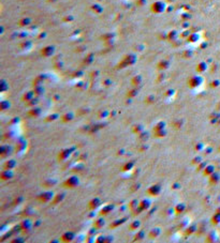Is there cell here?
Returning a JSON list of instances; mask_svg holds the SVG:
<instances>
[{"mask_svg":"<svg viewBox=\"0 0 220 243\" xmlns=\"http://www.w3.org/2000/svg\"><path fill=\"white\" fill-rule=\"evenodd\" d=\"M63 185L69 189H74L75 186L78 185V179L76 177H70L63 182Z\"/></svg>","mask_w":220,"mask_h":243,"instance_id":"cell-1","label":"cell"},{"mask_svg":"<svg viewBox=\"0 0 220 243\" xmlns=\"http://www.w3.org/2000/svg\"><path fill=\"white\" fill-rule=\"evenodd\" d=\"M53 197H54V194H53L52 192H44L43 194L38 196V199H39L41 203H48L49 200L53 199Z\"/></svg>","mask_w":220,"mask_h":243,"instance_id":"cell-2","label":"cell"},{"mask_svg":"<svg viewBox=\"0 0 220 243\" xmlns=\"http://www.w3.org/2000/svg\"><path fill=\"white\" fill-rule=\"evenodd\" d=\"M161 192V189L159 185H151L150 187H148V190L146 191L148 195H151V196H157L159 195Z\"/></svg>","mask_w":220,"mask_h":243,"instance_id":"cell-3","label":"cell"},{"mask_svg":"<svg viewBox=\"0 0 220 243\" xmlns=\"http://www.w3.org/2000/svg\"><path fill=\"white\" fill-rule=\"evenodd\" d=\"M202 83V78L199 77V76H194V77L190 78V80L188 81L189 86L191 88H195V87H199Z\"/></svg>","mask_w":220,"mask_h":243,"instance_id":"cell-4","label":"cell"},{"mask_svg":"<svg viewBox=\"0 0 220 243\" xmlns=\"http://www.w3.org/2000/svg\"><path fill=\"white\" fill-rule=\"evenodd\" d=\"M100 199L99 198H93V199H91L89 201V204H88V208H89L90 210H95L97 209L99 206H100Z\"/></svg>","mask_w":220,"mask_h":243,"instance_id":"cell-5","label":"cell"},{"mask_svg":"<svg viewBox=\"0 0 220 243\" xmlns=\"http://www.w3.org/2000/svg\"><path fill=\"white\" fill-rule=\"evenodd\" d=\"M12 171H11V169H5V170H3L1 172V179L2 180H9L12 178Z\"/></svg>","mask_w":220,"mask_h":243,"instance_id":"cell-6","label":"cell"},{"mask_svg":"<svg viewBox=\"0 0 220 243\" xmlns=\"http://www.w3.org/2000/svg\"><path fill=\"white\" fill-rule=\"evenodd\" d=\"M73 238H74V233L73 232H66L63 233L62 237H61V241H64V242H70L72 241Z\"/></svg>","mask_w":220,"mask_h":243,"instance_id":"cell-7","label":"cell"},{"mask_svg":"<svg viewBox=\"0 0 220 243\" xmlns=\"http://www.w3.org/2000/svg\"><path fill=\"white\" fill-rule=\"evenodd\" d=\"M70 152H71V151H70L69 149H67V150L61 151L60 153H59V155H58V159H59L60 161L66 160L67 157H69V156H70V154H71V153H70Z\"/></svg>","mask_w":220,"mask_h":243,"instance_id":"cell-8","label":"cell"},{"mask_svg":"<svg viewBox=\"0 0 220 243\" xmlns=\"http://www.w3.org/2000/svg\"><path fill=\"white\" fill-rule=\"evenodd\" d=\"M149 205H150V203H149L148 200L144 199V200H142L139 204V208H140L141 211H144V210H146V209H148L149 208Z\"/></svg>","mask_w":220,"mask_h":243,"instance_id":"cell-9","label":"cell"},{"mask_svg":"<svg viewBox=\"0 0 220 243\" xmlns=\"http://www.w3.org/2000/svg\"><path fill=\"white\" fill-rule=\"evenodd\" d=\"M159 235H160V228H154V229H151L150 232H149V238L155 239Z\"/></svg>","mask_w":220,"mask_h":243,"instance_id":"cell-10","label":"cell"},{"mask_svg":"<svg viewBox=\"0 0 220 243\" xmlns=\"http://www.w3.org/2000/svg\"><path fill=\"white\" fill-rule=\"evenodd\" d=\"M203 175L204 176H209V175H212L213 172H214V167L212 165H208V166H205V168L203 169Z\"/></svg>","mask_w":220,"mask_h":243,"instance_id":"cell-11","label":"cell"},{"mask_svg":"<svg viewBox=\"0 0 220 243\" xmlns=\"http://www.w3.org/2000/svg\"><path fill=\"white\" fill-rule=\"evenodd\" d=\"M113 210V206H111V205H108V206H105L103 209L100 211V214L101 215H106L108 214V212H111Z\"/></svg>","mask_w":220,"mask_h":243,"instance_id":"cell-12","label":"cell"},{"mask_svg":"<svg viewBox=\"0 0 220 243\" xmlns=\"http://www.w3.org/2000/svg\"><path fill=\"white\" fill-rule=\"evenodd\" d=\"M140 225H141L140 221H134L129 225V228H130V230H137L140 228Z\"/></svg>","mask_w":220,"mask_h":243,"instance_id":"cell-13","label":"cell"},{"mask_svg":"<svg viewBox=\"0 0 220 243\" xmlns=\"http://www.w3.org/2000/svg\"><path fill=\"white\" fill-rule=\"evenodd\" d=\"M40 114H41L40 108H34L33 107L31 110H29V115L32 116V117H38V116H40Z\"/></svg>","mask_w":220,"mask_h":243,"instance_id":"cell-14","label":"cell"},{"mask_svg":"<svg viewBox=\"0 0 220 243\" xmlns=\"http://www.w3.org/2000/svg\"><path fill=\"white\" fill-rule=\"evenodd\" d=\"M103 225H104V219L103 218H98L95 222V224H93V227L97 228V229H99V228H101Z\"/></svg>","mask_w":220,"mask_h":243,"instance_id":"cell-15","label":"cell"},{"mask_svg":"<svg viewBox=\"0 0 220 243\" xmlns=\"http://www.w3.org/2000/svg\"><path fill=\"white\" fill-rule=\"evenodd\" d=\"M14 166H15V161H8V162L4 164L5 169H12Z\"/></svg>","mask_w":220,"mask_h":243,"instance_id":"cell-16","label":"cell"},{"mask_svg":"<svg viewBox=\"0 0 220 243\" xmlns=\"http://www.w3.org/2000/svg\"><path fill=\"white\" fill-rule=\"evenodd\" d=\"M61 120H62L63 122H69L72 120V114H66V115H63L62 117H61Z\"/></svg>","mask_w":220,"mask_h":243,"instance_id":"cell-17","label":"cell"},{"mask_svg":"<svg viewBox=\"0 0 220 243\" xmlns=\"http://www.w3.org/2000/svg\"><path fill=\"white\" fill-rule=\"evenodd\" d=\"M185 205L184 204H178L177 206H176V208H175V211H176V213H181L185 210Z\"/></svg>","mask_w":220,"mask_h":243,"instance_id":"cell-18","label":"cell"},{"mask_svg":"<svg viewBox=\"0 0 220 243\" xmlns=\"http://www.w3.org/2000/svg\"><path fill=\"white\" fill-rule=\"evenodd\" d=\"M126 221V218H121V219H117V221H115V223L111 224V228H114V227H117L118 225H121L124 222Z\"/></svg>","mask_w":220,"mask_h":243,"instance_id":"cell-19","label":"cell"},{"mask_svg":"<svg viewBox=\"0 0 220 243\" xmlns=\"http://www.w3.org/2000/svg\"><path fill=\"white\" fill-rule=\"evenodd\" d=\"M133 167V163L130 162V163H127L122 166V171H127V170H130V169Z\"/></svg>","mask_w":220,"mask_h":243,"instance_id":"cell-20","label":"cell"},{"mask_svg":"<svg viewBox=\"0 0 220 243\" xmlns=\"http://www.w3.org/2000/svg\"><path fill=\"white\" fill-rule=\"evenodd\" d=\"M209 181H210V183L212 184H214V183H217V181H218V175L217 174H213L210 175V179H209Z\"/></svg>","mask_w":220,"mask_h":243,"instance_id":"cell-21","label":"cell"},{"mask_svg":"<svg viewBox=\"0 0 220 243\" xmlns=\"http://www.w3.org/2000/svg\"><path fill=\"white\" fill-rule=\"evenodd\" d=\"M144 236H145V232L143 230H140L139 231V233H136V236L134 237V240H142L143 238H144Z\"/></svg>","mask_w":220,"mask_h":243,"instance_id":"cell-22","label":"cell"},{"mask_svg":"<svg viewBox=\"0 0 220 243\" xmlns=\"http://www.w3.org/2000/svg\"><path fill=\"white\" fill-rule=\"evenodd\" d=\"M212 221H213V224H218L219 223V222H220V214H219V213H217V214H215V215L213 216Z\"/></svg>","mask_w":220,"mask_h":243,"instance_id":"cell-23","label":"cell"},{"mask_svg":"<svg viewBox=\"0 0 220 243\" xmlns=\"http://www.w3.org/2000/svg\"><path fill=\"white\" fill-rule=\"evenodd\" d=\"M163 128H164V123H163V122H160V123L158 124V125H156V128H155V131H156V132L161 131V130H163Z\"/></svg>","mask_w":220,"mask_h":243,"instance_id":"cell-24","label":"cell"},{"mask_svg":"<svg viewBox=\"0 0 220 243\" xmlns=\"http://www.w3.org/2000/svg\"><path fill=\"white\" fill-rule=\"evenodd\" d=\"M136 93H137V91H136V90L135 89H134V90H131V91H129L128 92V98H133V96H135L136 95Z\"/></svg>","mask_w":220,"mask_h":243,"instance_id":"cell-25","label":"cell"},{"mask_svg":"<svg viewBox=\"0 0 220 243\" xmlns=\"http://www.w3.org/2000/svg\"><path fill=\"white\" fill-rule=\"evenodd\" d=\"M156 135H157V137H162V136L165 135V132H163V130L158 131V132H156Z\"/></svg>","mask_w":220,"mask_h":243,"instance_id":"cell-26","label":"cell"},{"mask_svg":"<svg viewBox=\"0 0 220 243\" xmlns=\"http://www.w3.org/2000/svg\"><path fill=\"white\" fill-rule=\"evenodd\" d=\"M55 118H57V115H53V116H48V117H46V119H45V121H53V120H55Z\"/></svg>","mask_w":220,"mask_h":243,"instance_id":"cell-27","label":"cell"},{"mask_svg":"<svg viewBox=\"0 0 220 243\" xmlns=\"http://www.w3.org/2000/svg\"><path fill=\"white\" fill-rule=\"evenodd\" d=\"M62 198H63V194H61V195H60V197H56V198H55V200H54V204H57L58 201H59V200H61V199H62Z\"/></svg>","mask_w":220,"mask_h":243,"instance_id":"cell-28","label":"cell"}]
</instances>
